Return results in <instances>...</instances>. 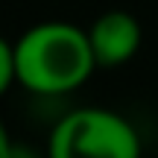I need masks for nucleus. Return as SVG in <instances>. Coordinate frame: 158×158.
<instances>
[{
    "instance_id": "f257e3e1",
    "label": "nucleus",
    "mask_w": 158,
    "mask_h": 158,
    "mask_svg": "<svg viewBox=\"0 0 158 158\" xmlns=\"http://www.w3.org/2000/svg\"><path fill=\"white\" fill-rule=\"evenodd\" d=\"M97 68L85 29L64 21H44L15 41L18 82L41 97L79 88Z\"/></svg>"
},
{
    "instance_id": "f03ea898",
    "label": "nucleus",
    "mask_w": 158,
    "mask_h": 158,
    "mask_svg": "<svg viewBox=\"0 0 158 158\" xmlns=\"http://www.w3.org/2000/svg\"><path fill=\"white\" fill-rule=\"evenodd\" d=\"M138 152V132L108 108H76L50 132L53 158H135Z\"/></svg>"
},
{
    "instance_id": "7ed1b4c3",
    "label": "nucleus",
    "mask_w": 158,
    "mask_h": 158,
    "mask_svg": "<svg viewBox=\"0 0 158 158\" xmlns=\"http://www.w3.org/2000/svg\"><path fill=\"white\" fill-rule=\"evenodd\" d=\"M97 68H120L141 47V23L126 9H108L88 29Z\"/></svg>"
},
{
    "instance_id": "20e7f679",
    "label": "nucleus",
    "mask_w": 158,
    "mask_h": 158,
    "mask_svg": "<svg viewBox=\"0 0 158 158\" xmlns=\"http://www.w3.org/2000/svg\"><path fill=\"white\" fill-rule=\"evenodd\" d=\"M12 82H18V70H15V44L0 35V97L12 88Z\"/></svg>"
},
{
    "instance_id": "39448f33",
    "label": "nucleus",
    "mask_w": 158,
    "mask_h": 158,
    "mask_svg": "<svg viewBox=\"0 0 158 158\" xmlns=\"http://www.w3.org/2000/svg\"><path fill=\"white\" fill-rule=\"evenodd\" d=\"M15 149H12V141H9V132H6L3 120H0V158H12Z\"/></svg>"
}]
</instances>
